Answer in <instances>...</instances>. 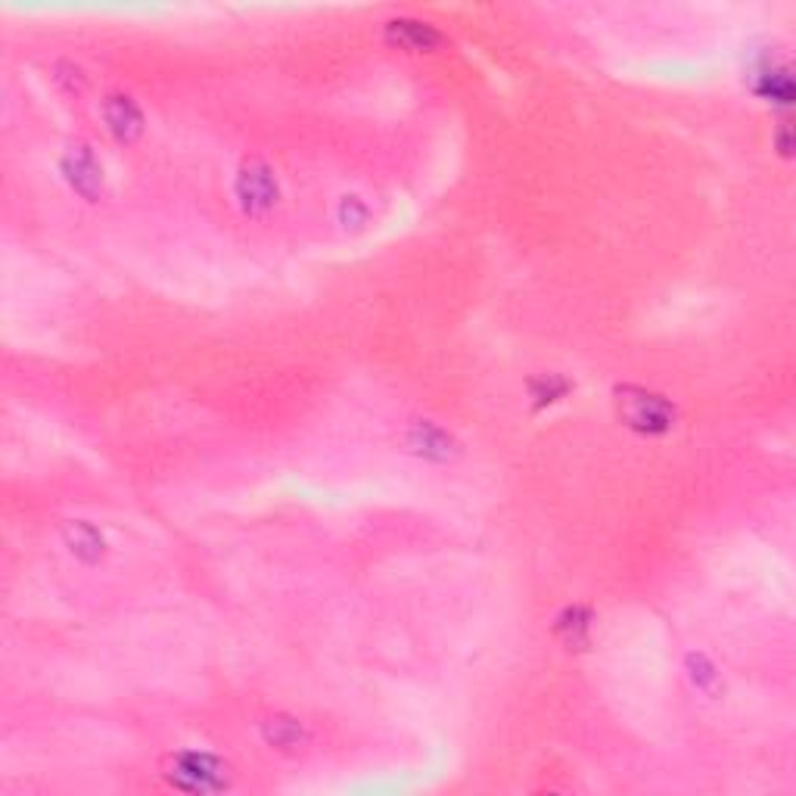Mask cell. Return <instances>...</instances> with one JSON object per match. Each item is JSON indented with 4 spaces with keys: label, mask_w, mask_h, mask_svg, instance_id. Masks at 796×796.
Returning a JSON list of instances; mask_svg holds the SVG:
<instances>
[{
    "label": "cell",
    "mask_w": 796,
    "mask_h": 796,
    "mask_svg": "<svg viewBox=\"0 0 796 796\" xmlns=\"http://www.w3.org/2000/svg\"><path fill=\"white\" fill-rule=\"evenodd\" d=\"M340 221H343L345 228L352 224V228H362L364 221H367V206H364L358 197H343L340 202Z\"/></svg>",
    "instance_id": "15"
},
{
    "label": "cell",
    "mask_w": 796,
    "mask_h": 796,
    "mask_svg": "<svg viewBox=\"0 0 796 796\" xmlns=\"http://www.w3.org/2000/svg\"><path fill=\"white\" fill-rule=\"evenodd\" d=\"M592 626H595V613L576 604L561 610V616L554 619V634L561 638L566 651H585L592 644Z\"/></svg>",
    "instance_id": "10"
},
{
    "label": "cell",
    "mask_w": 796,
    "mask_h": 796,
    "mask_svg": "<svg viewBox=\"0 0 796 796\" xmlns=\"http://www.w3.org/2000/svg\"><path fill=\"white\" fill-rule=\"evenodd\" d=\"M63 542L73 551L75 561H81L85 566H97L107 557V539L88 520H69V523L63 526Z\"/></svg>",
    "instance_id": "8"
},
{
    "label": "cell",
    "mask_w": 796,
    "mask_h": 796,
    "mask_svg": "<svg viewBox=\"0 0 796 796\" xmlns=\"http://www.w3.org/2000/svg\"><path fill=\"white\" fill-rule=\"evenodd\" d=\"M56 85H59L66 93H75V97H78V93L85 91L88 78H85V69H81L78 63L63 59V63H56Z\"/></svg>",
    "instance_id": "14"
},
{
    "label": "cell",
    "mask_w": 796,
    "mask_h": 796,
    "mask_svg": "<svg viewBox=\"0 0 796 796\" xmlns=\"http://www.w3.org/2000/svg\"><path fill=\"white\" fill-rule=\"evenodd\" d=\"M573 393V383L561 377V374H542L535 380H529V396L535 401V408H548L554 401H561Z\"/></svg>",
    "instance_id": "12"
},
{
    "label": "cell",
    "mask_w": 796,
    "mask_h": 796,
    "mask_svg": "<svg viewBox=\"0 0 796 796\" xmlns=\"http://www.w3.org/2000/svg\"><path fill=\"white\" fill-rule=\"evenodd\" d=\"M103 122L115 144H134L144 134V112L128 93H109L103 100Z\"/></svg>",
    "instance_id": "7"
},
{
    "label": "cell",
    "mask_w": 796,
    "mask_h": 796,
    "mask_svg": "<svg viewBox=\"0 0 796 796\" xmlns=\"http://www.w3.org/2000/svg\"><path fill=\"white\" fill-rule=\"evenodd\" d=\"M408 449L433 464H449L454 457H461V442L454 439L445 427H439L435 420H411L408 427Z\"/></svg>",
    "instance_id": "6"
},
{
    "label": "cell",
    "mask_w": 796,
    "mask_h": 796,
    "mask_svg": "<svg viewBox=\"0 0 796 796\" xmlns=\"http://www.w3.org/2000/svg\"><path fill=\"white\" fill-rule=\"evenodd\" d=\"M616 414L638 435H666L678 420V411L670 398L641 389V386H616L613 389Z\"/></svg>",
    "instance_id": "2"
},
{
    "label": "cell",
    "mask_w": 796,
    "mask_h": 796,
    "mask_svg": "<svg viewBox=\"0 0 796 796\" xmlns=\"http://www.w3.org/2000/svg\"><path fill=\"white\" fill-rule=\"evenodd\" d=\"M383 37H386L389 47L405 51V54H435L449 44V37L442 35L433 22H420V19L411 16L389 19L383 25Z\"/></svg>",
    "instance_id": "5"
},
{
    "label": "cell",
    "mask_w": 796,
    "mask_h": 796,
    "mask_svg": "<svg viewBox=\"0 0 796 796\" xmlns=\"http://www.w3.org/2000/svg\"><path fill=\"white\" fill-rule=\"evenodd\" d=\"M234 197L240 212L250 218H262L272 212L280 199V187H277V178L268 165L262 159H250L243 163V168L236 172L234 181Z\"/></svg>",
    "instance_id": "3"
},
{
    "label": "cell",
    "mask_w": 796,
    "mask_h": 796,
    "mask_svg": "<svg viewBox=\"0 0 796 796\" xmlns=\"http://www.w3.org/2000/svg\"><path fill=\"white\" fill-rule=\"evenodd\" d=\"M688 675L690 682H694V688L697 690H712L716 688V682H719V675H716V666L706 660L704 653H688Z\"/></svg>",
    "instance_id": "13"
},
{
    "label": "cell",
    "mask_w": 796,
    "mask_h": 796,
    "mask_svg": "<svg viewBox=\"0 0 796 796\" xmlns=\"http://www.w3.org/2000/svg\"><path fill=\"white\" fill-rule=\"evenodd\" d=\"M165 781L184 794H221L234 784L231 765L209 750H181L165 765Z\"/></svg>",
    "instance_id": "1"
},
{
    "label": "cell",
    "mask_w": 796,
    "mask_h": 796,
    "mask_svg": "<svg viewBox=\"0 0 796 796\" xmlns=\"http://www.w3.org/2000/svg\"><path fill=\"white\" fill-rule=\"evenodd\" d=\"M59 172L81 199L97 202L103 197V163L93 156V150L88 144L69 146L59 159Z\"/></svg>",
    "instance_id": "4"
},
{
    "label": "cell",
    "mask_w": 796,
    "mask_h": 796,
    "mask_svg": "<svg viewBox=\"0 0 796 796\" xmlns=\"http://www.w3.org/2000/svg\"><path fill=\"white\" fill-rule=\"evenodd\" d=\"M262 738L265 743L277 750V753H302L308 743H311V734H308V728L299 719H292V716H272V719H265L262 722Z\"/></svg>",
    "instance_id": "9"
},
{
    "label": "cell",
    "mask_w": 796,
    "mask_h": 796,
    "mask_svg": "<svg viewBox=\"0 0 796 796\" xmlns=\"http://www.w3.org/2000/svg\"><path fill=\"white\" fill-rule=\"evenodd\" d=\"M756 93L769 103H791L794 100V85H791V73L784 66H765L756 75Z\"/></svg>",
    "instance_id": "11"
}]
</instances>
